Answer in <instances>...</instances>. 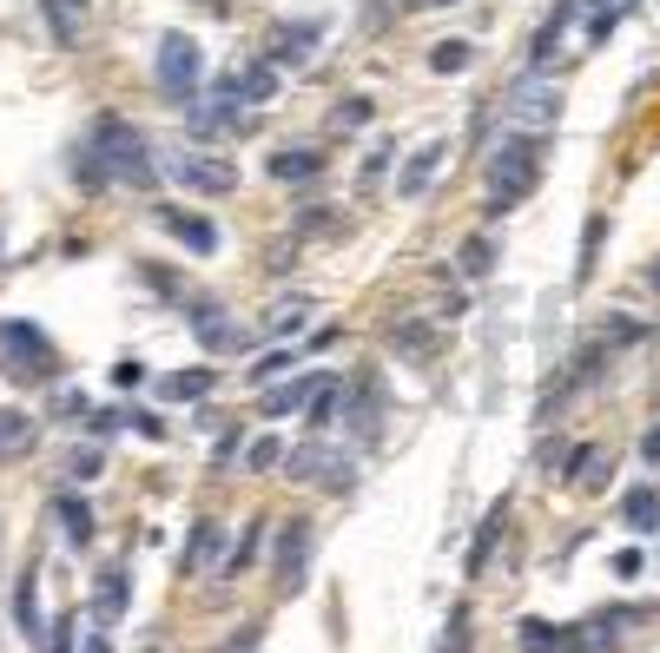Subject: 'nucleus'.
Returning a JSON list of instances; mask_svg holds the SVG:
<instances>
[{
  "label": "nucleus",
  "mask_w": 660,
  "mask_h": 653,
  "mask_svg": "<svg viewBox=\"0 0 660 653\" xmlns=\"http://www.w3.org/2000/svg\"><path fill=\"white\" fill-rule=\"evenodd\" d=\"M324 383H331L324 370H304V377H291V383H271V390H258V416H264V423L304 416V410H311V396H317Z\"/></svg>",
  "instance_id": "obj_11"
},
{
  "label": "nucleus",
  "mask_w": 660,
  "mask_h": 653,
  "mask_svg": "<svg viewBox=\"0 0 660 653\" xmlns=\"http://www.w3.org/2000/svg\"><path fill=\"white\" fill-rule=\"evenodd\" d=\"M469 59H476L469 40H436V46H430V73H443V79H450V73H469Z\"/></svg>",
  "instance_id": "obj_31"
},
{
  "label": "nucleus",
  "mask_w": 660,
  "mask_h": 653,
  "mask_svg": "<svg viewBox=\"0 0 660 653\" xmlns=\"http://www.w3.org/2000/svg\"><path fill=\"white\" fill-rule=\"evenodd\" d=\"M99 469H106V456H99V449H73V456H66V476H79V482H93Z\"/></svg>",
  "instance_id": "obj_39"
},
{
  "label": "nucleus",
  "mask_w": 660,
  "mask_h": 653,
  "mask_svg": "<svg viewBox=\"0 0 660 653\" xmlns=\"http://www.w3.org/2000/svg\"><path fill=\"white\" fill-rule=\"evenodd\" d=\"M615 575L635 581V575H641V548H621V555H615Z\"/></svg>",
  "instance_id": "obj_45"
},
{
  "label": "nucleus",
  "mask_w": 660,
  "mask_h": 653,
  "mask_svg": "<svg viewBox=\"0 0 660 653\" xmlns=\"http://www.w3.org/2000/svg\"><path fill=\"white\" fill-rule=\"evenodd\" d=\"M245 469H251V476L284 469V436H258V443H245Z\"/></svg>",
  "instance_id": "obj_36"
},
{
  "label": "nucleus",
  "mask_w": 660,
  "mask_h": 653,
  "mask_svg": "<svg viewBox=\"0 0 660 653\" xmlns=\"http://www.w3.org/2000/svg\"><path fill=\"white\" fill-rule=\"evenodd\" d=\"M542 132H509L489 165H483V192H489V211H516L535 185H542Z\"/></svg>",
  "instance_id": "obj_2"
},
{
  "label": "nucleus",
  "mask_w": 660,
  "mask_h": 653,
  "mask_svg": "<svg viewBox=\"0 0 660 653\" xmlns=\"http://www.w3.org/2000/svg\"><path fill=\"white\" fill-rule=\"evenodd\" d=\"M522 653H575V628H549V621H522L516 628Z\"/></svg>",
  "instance_id": "obj_23"
},
{
  "label": "nucleus",
  "mask_w": 660,
  "mask_h": 653,
  "mask_svg": "<svg viewBox=\"0 0 660 653\" xmlns=\"http://www.w3.org/2000/svg\"><path fill=\"white\" fill-rule=\"evenodd\" d=\"M86 653H112V641H106V628H99V634H86Z\"/></svg>",
  "instance_id": "obj_47"
},
{
  "label": "nucleus",
  "mask_w": 660,
  "mask_h": 653,
  "mask_svg": "<svg viewBox=\"0 0 660 653\" xmlns=\"http://www.w3.org/2000/svg\"><path fill=\"white\" fill-rule=\"evenodd\" d=\"M126 608H132V575H126V562H106L93 581V621L112 628V621H126Z\"/></svg>",
  "instance_id": "obj_16"
},
{
  "label": "nucleus",
  "mask_w": 660,
  "mask_h": 653,
  "mask_svg": "<svg viewBox=\"0 0 660 653\" xmlns=\"http://www.w3.org/2000/svg\"><path fill=\"white\" fill-rule=\"evenodd\" d=\"M443 159H450V139H423V145L410 152V165H403V178H397V192H403V198H423V192L436 185V172H443Z\"/></svg>",
  "instance_id": "obj_17"
},
{
  "label": "nucleus",
  "mask_w": 660,
  "mask_h": 653,
  "mask_svg": "<svg viewBox=\"0 0 660 653\" xmlns=\"http://www.w3.org/2000/svg\"><path fill=\"white\" fill-rule=\"evenodd\" d=\"M264 529H271V522H251V529H245V542H231V548H225V581H231V575H245V568L258 562V548H264Z\"/></svg>",
  "instance_id": "obj_33"
},
{
  "label": "nucleus",
  "mask_w": 660,
  "mask_h": 653,
  "mask_svg": "<svg viewBox=\"0 0 660 653\" xmlns=\"http://www.w3.org/2000/svg\"><path fill=\"white\" fill-rule=\"evenodd\" d=\"M212 383H218L212 370H172V377H159V403H198Z\"/></svg>",
  "instance_id": "obj_25"
},
{
  "label": "nucleus",
  "mask_w": 660,
  "mask_h": 653,
  "mask_svg": "<svg viewBox=\"0 0 660 653\" xmlns=\"http://www.w3.org/2000/svg\"><path fill=\"white\" fill-rule=\"evenodd\" d=\"M641 456H648V462H660V423L648 429V436H641Z\"/></svg>",
  "instance_id": "obj_46"
},
{
  "label": "nucleus",
  "mask_w": 660,
  "mask_h": 653,
  "mask_svg": "<svg viewBox=\"0 0 660 653\" xmlns=\"http://www.w3.org/2000/svg\"><path fill=\"white\" fill-rule=\"evenodd\" d=\"M152 218H159V231H165V238H178L192 258H218V244H225V238H218V225H212V218H198V211H185V205H159Z\"/></svg>",
  "instance_id": "obj_10"
},
{
  "label": "nucleus",
  "mask_w": 660,
  "mask_h": 653,
  "mask_svg": "<svg viewBox=\"0 0 660 653\" xmlns=\"http://www.w3.org/2000/svg\"><path fill=\"white\" fill-rule=\"evenodd\" d=\"M502 522H509V502H496V509L483 515L476 548H469V575H483V568H489V555H496V542H502Z\"/></svg>",
  "instance_id": "obj_27"
},
{
  "label": "nucleus",
  "mask_w": 660,
  "mask_h": 653,
  "mask_svg": "<svg viewBox=\"0 0 660 653\" xmlns=\"http://www.w3.org/2000/svg\"><path fill=\"white\" fill-rule=\"evenodd\" d=\"M641 0H582V13H588V40H608L615 26H621V13H635Z\"/></svg>",
  "instance_id": "obj_30"
},
{
  "label": "nucleus",
  "mask_w": 660,
  "mask_h": 653,
  "mask_svg": "<svg viewBox=\"0 0 660 653\" xmlns=\"http://www.w3.org/2000/svg\"><path fill=\"white\" fill-rule=\"evenodd\" d=\"M13 621H20L26 647L46 641V628H40V568H33V562H26V575H20V588H13Z\"/></svg>",
  "instance_id": "obj_21"
},
{
  "label": "nucleus",
  "mask_w": 660,
  "mask_h": 653,
  "mask_svg": "<svg viewBox=\"0 0 660 653\" xmlns=\"http://www.w3.org/2000/svg\"><path fill=\"white\" fill-rule=\"evenodd\" d=\"M53 515H59V529H66V542H73V548H86V542H93V509H86L79 496H53Z\"/></svg>",
  "instance_id": "obj_26"
},
{
  "label": "nucleus",
  "mask_w": 660,
  "mask_h": 653,
  "mask_svg": "<svg viewBox=\"0 0 660 653\" xmlns=\"http://www.w3.org/2000/svg\"><path fill=\"white\" fill-rule=\"evenodd\" d=\"M602 231H608V218H588V231H582V277H588V264L602 251Z\"/></svg>",
  "instance_id": "obj_40"
},
{
  "label": "nucleus",
  "mask_w": 660,
  "mask_h": 653,
  "mask_svg": "<svg viewBox=\"0 0 660 653\" xmlns=\"http://www.w3.org/2000/svg\"><path fill=\"white\" fill-rule=\"evenodd\" d=\"M40 13H46V33H53L59 46H73L79 26H86V0H40Z\"/></svg>",
  "instance_id": "obj_22"
},
{
  "label": "nucleus",
  "mask_w": 660,
  "mask_h": 653,
  "mask_svg": "<svg viewBox=\"0 0 660 653\" xmlns=\"http://www.w3.org/2000/svg\"><path fill=\"white\" fill-rule=\"evenodd\" d=\"M258 641H264V628L251 621V628H238V634H231V641H225V647H218V653H251V647H258Z\"/></svg>",
  "instance_id": "obj_42"
},
{
  "label": "nucleus",
  "mask_w": 660,
  "mask_h": 653,
  "mask_svg": "<svg viewBox=\"0 0 660 653\" xmlns=\"http://www.w3.org/2000/svg\"><path fill=\"white\" fill-rule=\"evenodd\" d=\"M185 317H192V337H198L212 357H231V350L245 357V350L258 344V337H251V330H238V324H231V311H225V304H212V297H185Z\"/></svg>",
  "instance_id": "obj_7"
},
{
  "label": "nucleus",
  "mask_w": 660,
  "mask_h": 653,
  "mask_svg": "<svg viewBox=\"0 0 660 653\" xmlns=\"http://www.w3.org/2000/svg\"><path fill=\"white\" fill-rule=\"evenodd\" d=\"M112 383H119V390H126V396H132V390H139V383H145V370H139V363H119V370H112Z\"/></svg>",
  "instance_id": "obj_44"
},
{
  "label": "nucleus",
  "mask_w": 660,
  "mask_h": 653,
  "mask_svg": "<svg viewBox=\"0 0 660 653\" xmlns=\"http://www.w3.org/2000/svg\"><path fill=\"white\" fill-rule=\"evenodd\" d=\"M317 40H324V20H284V26H271V53H264V66H304L311 53H317Z\"/></svg>",
  "instance_id": "obj_13"
},
{
  "label": "nucleus",
  "mask_w": 660,
  "mask_h": 653,
  "mask_svg": "<svg viewBox=\"0 0 660 653\" xmlns=\"http://www.w3.org/2000/svg\"><path fill=\"white\" fill-rule=\"evenodd\" d=\"M317 172H324V152H317V145H278V152H271V178H278V185H297V192H304Z\"/></svg>",
  "instance_id": "obj_18"
},
{
  "label": "nucleus",
  "mask_w": 660,
  "mask_h": 653,
  "mask_svg": "<svg viewBox=\"0 0 660 653\" xmlns=\"http://www.w3.org/2000/svg\"><path fill=\"white\" fill-rule=\"evenodd\" d=\"M0 363H7L13 377L46 383V377L59 370V350H53V337H46L33 317H7V324H0Z\"/></svg>",
  "instance_id": "obj_6"
},
{
  "label": "nucleus",
  "mask_w": 660,
  "mask_h": 653,
  "mask_svg": "<svg viewBox=\"0 0 660 653\" xmlns=\"http://www.w3.org/2000/svg\"><path fill=\"white\" fill-rule=\"evenodd\" d=\"M337 423H344L350 443H377V436H383V390H377V377H350V383H344Z\"/></svg>",
  "instance_id": "obj_8"
},
{
  "label": "nucleus",
  "mask_w": 660,
  "mask_h": 653,
  "mask_svg": "<svg viewBox=\"0 0 660 653\" xmlns=\"http://www.w3.org/2000/svg\"><path fill=\"white\" fill-rule=\"evenodd\" d=\"M436 344H443V337H436L430 324H397V330H390V350H397V357H410V363H430V357H436Z\"/></svg>",
  "instance_id": "obj_24"
},
{
  "label": "nucleus",
  "mask_w": 660,
  "mask_h": 653,
  "mask_svg": "<svg viewBox=\"0 0 660 653\" xmlns=\"http://www.w3.org/2000/svg\"><path fill=\"white\" fill-rule=\"evenodd\" d=\"M152 86H159L172 106H185V99L205 86V53H198L192 33H159V46H152Z\"/></svg>",
  "instance_id": "obj_5"
},
{
  "label": "nucleus",
  "mask_w": 660,
  "mask_h": 653,
  "mask_svg": "<svg viewBox=\"0 0 660 653\" xmlns=\"http://www.w3.org/2000/svg\"><path fill=\"white\" fill-rule=\"evenodd\" d=\"M621 522H628V529H641V535H648V529H660V489H635V496L621 502Z\"/></svg>",
  "instance_id": "obj_34"
},
{
  "label": "nucleus",
  "mask_w": 660,
  "mask_h": 653,
  "mask_svg": "<svg viewBox=\"0 0 660 653\" xmlns=\"http://www.w3.org/2000/svg\"><path fill=\"white\" fill-rule=\"evenodd\" d=\"M86 145L99 152V165H106V178H112V185L152 192V178H159V159H152V145H145V132H139L132 119H119V112H99V119H93V132H86Z\"/></svg>",
  "instance_id": "obj_1"
},
{
  "label": "nucleus",
  "mask_w": 660,
  "mask_h": 653,
  "mask_svg": "<svg viewBox=\"0 0 660 653\" xmlns=\"http://www.w3.org/2000/svg\"><path fill=\"white\" fill-rule=\"evenodd\" d=\"M311 555H317V529H311L304 515H297V522H284V529H278V588H284V595H297V588H304Z\"/></svg>",
  "instance_id": "obj_9"
},
{
  "label": "nucleus",
  "mask_w": 660,
  "mask_h": 653,
  "mask_svg": "<svg viewBox=\"0 0 660 653\" xmlns=\"http://www.w3.org/2000/svg\"><path fill=\"white\" fill-rule=\"evenodd\" d=\"M416 7H450V0H416Z\"/></svg>",
  "instance_id": "obj_49"
},
{
  "label": "nucleus",
  "mask_w": 660,
  "mask_h": 653,
  "mask_svg": "<svg viewBox=\"0 0 660 653\" xmlns=\"http://www.w3.org/2000/svg\"><path fill=\"white\" fill-rule=\"evenodd\" d=\"M443 653H469V601L450 614V634H443Z\"/></svg>",
  "instance_id": "obj_38"
},
{
  "label": "nucleus",
  "mask_w": 660,
  "mask_h": 653,
  "mask_svg": "<svg viewBox=\"0 0 660 653\" xmlns=\"http://www.w3.org/2000/svg\"><path fill=\"white\" fill-rule=\"evenodd\" d=\"M33 416H20V410H0V462H13V456H26L33 449Z\"/></svg>",
  "instance_id": "obj_28"
},
{
  "label": "nucleus",
  "mask_w": 660,
  "mask_h": 653,
  "mask_svg": "<svg viewBox=\"0 0 660 653\" xmlns=\"http://www.w3.org/2000/svg\"><path fill=\"white\" fill-rule=\"evenodd\" d=\"M337 403H344V377H331V383H324V390L311 396L304 423H311V429H331V423H337Z\"/></svg>",
  "instance_id": "obj_35"
},
{
  "label": "nucleus",
  "mask_w": 660,
  "mask_h": 653,
  "mask_svg": "<svg viewBox=\"0 0 660 653\" xmlns=\"http://www.w3.org/2000/svg\"><path fill=\"white\" fill-rule=\"evenodd\" d=\"M496 271V244L489 238H463V251H456V277H489Z\"/></svg>",
  "instance_id": "obj_32"
},
{
  "label": "nucleus",
  "mask_w": 660,
  "mask_h": 653,
  "mask_svg": "<svg viewBox=\"0 0 660 653\" xmlns=\"http://www.w3.org/2000/svg\"><path fill=\"white\" fill-rule=\"evenodd\" d=\"M304 324H311V297H278L258 324V344H291Z\"/></svg>",
  "instance_id": "obj_19"
},
{
  "label": "nucleus",
  "mask_w": 660,
  "mask_h": 653,
  "mask_svg": "<svg viewBox=\"0 0 660 653\" xmlns=\"http://www.w3.org/2000/svg\"><path fill=\"white\" fill-rule=\"evenodd\" d=\"M370 112H377V106H370V92H350V99H337V106H331V126H337V132H350V126H370Z\"/></svg>",
  "instance_id": "obj_37"
},
{
  "label": "nucleus",
  "mask_w": 660,
  "mask_h": 653,
  "mask_svg": "<svg viewBox=\"0 0 660 653\" xmlns=\"http://www.w3.org/2000/svg\"><path fill=\"white\" fill-rule=\"evenodd\" d=\"M648 291H654V297H660V258H654V264H648Z\"/></svg>",
  "instance_id": "obj_48"
},
{
  "label": "nucleus",
  "mask_w": 660,
  "mask_h": 653,
  "mask_svg": "<svg viewBox=\"0 0 660 653\" xmlns=\"http://www.w3.org/2000/svg\"><path fill=\"white\" fill-rule=\"evenodd\" d=\"M212 99H231L238 112H245V106H264V99H278V66H264V59H258V66H238V73H225V79L212 86Z\"/></svg>",
  "instance_id": "obj_12"
},
{
  "label": "nucleus",
  "mask_w": 660,
  "mask_h": 653,
  "mask_svg": "<svg viewBox=\"0 0 660 653\" xmlns=\"http://www.w3.org/2000/svg\"><path fill=\"white\" fill-rule=\"evenodd\" d=\"M291 363H297L291 350H271V357H258V363H251V377L264 383V377H278V370H291Z\"/></svg>",
  "instance_id": "obj_41"
},
{
  "label": "nucleus",
  "mask_w": 660,
  "mask_h": 653,
  "mask_svg": "<svg viewBox=\"0 0 660 653\" xmlns=\"http://www.w3.org/2000/svg\"><path fill=\"white\" fill-rule=\"evenodd\" d=\"M608 476H615V456H608L602 443H582V449L562 462V489H575V496H602Z\"/></svg>",
  "instance_id": "obj_15"
},
{
  "label": "nucleus",
  "mask_w": 660,
  "mask_h": 653,
  "mask_svg": "<svg viewBox=\"0 0 660 653\" xmlns=\"http://www.w3.org/2000/svg\"><path fill=\"white\" fill-rule=\"evenodd\" d=\"M152 159H159V178H172L198 198H231L238 192V165L205 152V145H152Z\"/></svg>",
  "instance_id": "obj_3"
},
{
  "label": "nucleus",
  "mask_w": 660,
  "mask_h": 653,
  "mask_svg": "<svg viewBox=\"0 0 660 653\" xmlns=\"http://www.w3.org/2000/svg\"><path fill=\"white\" fill-rule=\"evenodd\" d=\"M225 555V522H192V542H185V555H178V575H198V568H212Z\"/></svg>",
  "instance_id": "obj_20"
},
{
  "label": "nucleus",
  "mask_w": 660,
  "mask_h": 653,
  "mask_svg": "<svg viewBox=\"0 0 660 653\" xmlns=\"http://www.w3.org/2000/svg\"><path fill=\"white\" fill-rule=\"evenodd\" d=\"M337 462H344V449H337L331 436H304V443L284 456V476H291V482H331Z\"/></svg>",
  "instance_id": "obj_14"
},
{
  "label": "nucleus",
  "mask_w": 660,
  "mask_h": 653,
  "mask_svg": "<svg viewBox=\"0 0 660 653\" xmlns=\"http://www.w3.org/2000/svg\"><path fill=\"white\" fill-rule=\"evenodd\" d=\"M502 119H516V132H555L562 119V86L535 66H522L509 86H502Z\"/></svg>",
  "instance_id": "obj_4"
},
{
  "label": "nucleus",
  "mask_w": 660,
  "mask_h": 653,
  "mask_svg": "<svg viewBox=\"0 0 660 653\" xmlns=\"http://www.w3.org/2000/svg\"><path fill=\"white\" fill-rule=\"evenodd\" d=\"M66 165H73V172H66V178H73V185H79V192H106V185H112V178H106V165H99V152H93V145H86V139H79V145H73V159H66Z\"/></svg>",
  "instance_id": "obj_29"
},
{
  "label": "nucleus",
  "mask_w": 660,
  "mask_h": 653,
  "mask_svg": "<svg viewBox=\"0 0 660 653\" xmlns=\"http://www.w3.org/2000/svg\"><path fill=\"white\" fill-rule=\"evenodd\" d=\"M383 165H390V145H377V152L364 159V172H357V178H364V185H377V178H383Z\"/></svg>",
  "instance_id": "obj_43"
}]
</instances>
